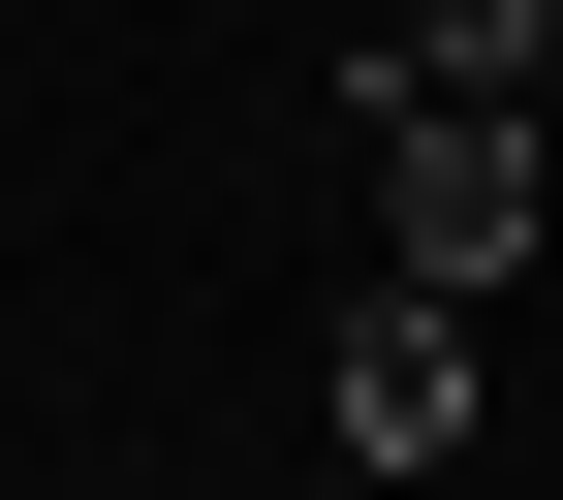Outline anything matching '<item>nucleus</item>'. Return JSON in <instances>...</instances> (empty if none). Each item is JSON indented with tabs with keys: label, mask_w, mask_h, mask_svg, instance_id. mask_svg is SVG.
<instances>
[{
	"label": "nucleus",
	"mask_w": 563,
	"mask_h": 500,
	"mask_svg": "<svg viewBox=\"0 0 563 500\" xmlns=\"http://www.w3.org/2000/svg\"><path fill=\"white\" fill-rule=\"evenodd\" d=\"M532 63H563V0H376L344 95H532Z\"/></svg>",
	"instance_id": "obj_3"
},
{
	"label": "nucleus",
	"mask_w": 563,
	"mask_h": 500,
	"mask_svg": "<svg viewBox=\"0 0 563 500\" xmlns=\"http://www.w3.org/2000/svg\"><path fill=\"white\" fill-rule=\"evenodd\" d=\"M470 407H501V376H470V313H439V281H376V313H344V469H470Z\"/></svg>",
	"instance_id": "obj_2"
},
{
	"label": "nucleus",
	"mask_w": 563,
	"mask_h": 500,
	"mask_svg": "<svg viewBox=\"0 0 563 500\" xmlns=\"http://www.w3.org/2000/svg\"><path fill=\"white\" fill-rule=\"evenodd\" d=\"M376 281H439V313L532 281V95H376Z\"/></svg>",
	"instance_id": "obj_1"
}]
</instances>
